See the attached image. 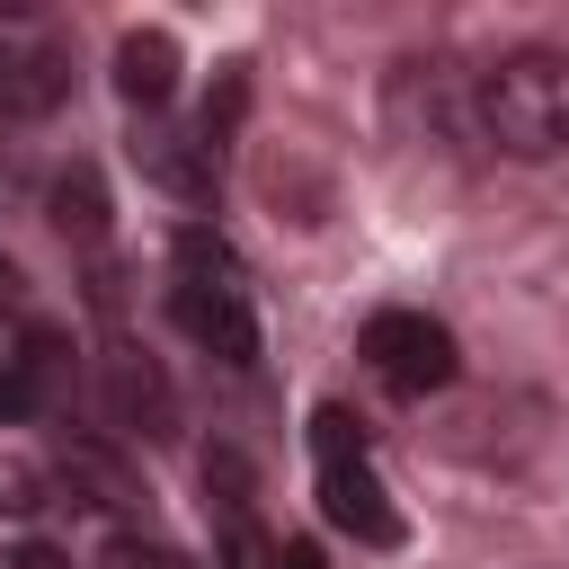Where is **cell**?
Here are the masks:
<instances>
[{
  "mask_svg": "<svg viewBox=\"0 0 569 569\" xmlns=\"http://www.w3.org/2000/svg\"><path fill=\"white\" fill-rule=\"evenodd\" d=\"M62 338L53 329H27L9 356H0V427H36L53 400H62Z\"/></svg>",
  "mask_w": 569,
  "mask_h": 569,
  "instance_id": "7",
  "label": "cell"
},
{
  "mask_svg": "<svg viewBox=\"0 0 569 569\" xmlns=\"http://www.w3.org/2000/svg\"><path fill=\"white\" fill-rule=\"evenodd\" d=\"M471 133L507 160H560L569 151V53L551 44L498 53L471 80Z\"/></svg>",
  "mask_w": 569,
  "mask_h": 569,
  "instance_id": "2",
  "label": "cell"
},
{
  "mask_svg": "<svg viewBox=\"0 0 569 569\" xmlns=\"http://www.w3.org/2000/svg\"><path fill=\"white\" fill-rule=\"evenodd\" d=\"M133 169L178 196V204H213L222 196V142L204 133V116H133Z\"/></svg>",
  "mask_w": 569,
  "mask_h": 569,
  "instance_id": "5",
  "label": "cell"
},
{
  "mask_svg": "<svg viewBox=\"0 0 569 569\" xmlns=\"http://www.w3.org/2000/svg\"><path fill=\"white\" fill-rule=\"evenodd\" d=\"M356 356H365V365H373V382H382V391H400V400H427V391H445V382L462 373L453 329H445L436 311H409V302L373 311V320H365V338H356Z\"/></svg>",
  "mask_w": 569,
  "mask_h": 569,
  "instance_id": "4",
  "label": "cell"
},
{
  "mask_svg": "<svg viewBox=\"0 0 569 569\" xmlns=\"http://www.w3.org/2000/svg\"><path fill=\"white\" fill-rule=\"evenodd\" d=\"M9 569H71V551H53V542H18Z\"/></svg>",
  "mask_w": 569,
  "mask_h": 569,
  "instance_id": "9",
  "label": "cell"
},
{
  "mask_svg": "<svg viewBox=\"0 0 569 569\" xmlns=\"http://www.w3.org/2000/svg\"><path fill=\"white\" fill-rule=\"evenodd\" d=\"M71 98V44L44 27L0 36V124H44Z\"/></svg>",
  "mask_w": 569,
  "mask_h": 569,
  "instance_id": "6",
  "label": "cell"
},
{
  "mask_svg": "<svg viewBox=\"0 0 569 569\" xmlns=\"http://www.w3.org/2000/svg\"><path fill=\"white\" fill-rule=\"evenodd\" d=\"M169 320H178V338H196V347L222 356V365H249V356H258L249 267H240V249H231L213 222H187V231L169 240Z\"/></svg>",
  "mask_w": 569,
  "mask_h": 569,
  "instance_id": "1",
  "label": "cell"
},
{
  "mask_svg": "<svg viewBox=\"0 0 569 569\" xmlns=\"http://www.w3.org/2000/svg\"><path fill=\"white\" fill-rule=\"evenodd\" d=\"M178 71H187V53H178L169 27H133V36L116 44V98H124L133 116H169Z\"/></svg>",
  "mask_w": 569,
  "mask_h": 569,
  "instance_id": "8",
  "label": "cell"
},
{
  "mask_svg": "<svg viewBox=\"0 0 569 569\" xmlns=\"http://www.w3.org/2000/svg\"><path fill=\"white\" fill-rule=\"evenodd\" d=\"M9 293H18V267H9V258H0V302H9Z\"/></svg>",
  "mask_w": 569,
  "mask_h": 569,
  "instance_id": "11",
  "label": "cell"
},
{
  "mask_svg": "<svg viewBox=\"0 0 569 569\" xmlns=\"http://www.w3.org/2000/svg\"><path fill=\"white\" fill-rule=\"evenodd\" d=\"M276 569H320V542H276Z\"/></svg>",
  "mask_w": 569,
  "mask_h": 569,
  "instance_id": "10",
  "label": "cell"
},
{
  "mask_svg": "<svg viewBox=\"0 0 569 569\" xmlns=\"http://www.w3.org/2000/svg\"><path fill=\"white\" fill-rule=\"evenodd\" d=\"M311 462H320V516H329L338 533L391 551V542H400V507H391V489L373 480L365 436H356L347 409H311Z\"/></svg>",
  "mask_w": 569,
  "mask_h": 569,
  "instance_id": "3",
  "label": "cell"
}]
</instances>
